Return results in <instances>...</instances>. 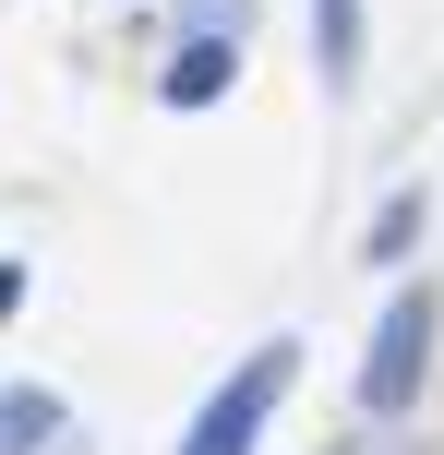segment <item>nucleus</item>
<instances>
[{
	"mask_svg": "<svg viewBox=\"0 0 444 455\" xmlns=\"http://www.w3.org/2000/svg\"><path fill=\"white\" fill-rule=\"evenodd\" d=\"M432 288H397L384 299V323L360 336V371H349V395H360V419H384L397 432L408 408H421V384H432Z\"/></svg>",
	"mask_w": 444,
	"mask_h": 455,
	"instance_id": "f257e3e1",
	"label": "nucleus"
},
{
	"mask_svg": "<svg viewBox=\"0 0 444 455\" xmlns=\"http://www.w3.org/2000/svg\"><path fill=\"white\" fill-rule=\"evenodd\" d=\"M240 84V48H205V36H181L157 60V108H216V96Z\"/></svg>",
	"mask_w": 444,
	"mask_h": 455,
	"instance_id": "7ed1b4c3",
	"label": "nucleus"
},
{
	"mask_svg": "<svg viewBox=\"0 0 444 455\" xmlns=\"http://www.w3.org/2000/svg\"><path fill=\"white\" fill-rule=\"evenodd\" d=\"M360 36H373V12H360V0H312V72H325L336 96L360 84Z\"/></svg>",
	"mask_w": 444,
	"mask_h": 455,
	"instance_id": "20e7f679",
	"label": "nucleus"
},
{
	"mask_svg": "<svg viewBox=\"0 0 444 455\" xmlns=\"http://www.w3.org/2000/svg\"><path fill=\"white\" fill-rule=\"evenodd\" d=\"M12 312H24V264L0 251V323H12Z\"/></svg>",
	"mask_w": 444,
	"mask_h": 455,
	"instance_id": "1a4fd4ad",
	"label": "nucleus"
},
{
	"mask_svg": "<svg viewBox=\"0 0 444 455\" xmlns=\"http://www.w3.org/2000/svg\"><path fill=\"white\" fill-rule=\"evenodd\" d=\"M325 455H421V443H408V432H384V419H360V432H349V443H325Z\"/></svg>",
	"mask_w": 444,
	"mask_h": 455,
	"instance_id": "6e6552de",
	"label": "nucleus"
},
{
	"mask_svg": "<svg viewBox=\"0 0 444 455\" xmlns=\"http://www.w3.org/2000/svg\"><path fill=\"white\" fill-rule=\"evenodd\" d=\"M61 395H48V384H0V455H48V443H61Z\"/></svg>",
	"mask_w": 444,
	"mask_h": 455,
	"instance_id": "39448f33",
	"label": "nucleus"
},
{
	"mask_svg": "<svg viewBox=\"0 0 444 455\" xmlns=\"http://www.w3.org/2000/svg\"><path fill=\"white\" fill-rule=\"evenodd\" d=\"M408 251H421V192L397 180V192H384V204H373V228H360V264L384 275V264H408Z\"/></svg>",
	"mask_w": 444,
	"mask_h": 455,
	"instance_id": "423d86ee",
	"label": "nucleus"
},
{
	"mask_svg": "<svg viewBox=\"0 0 444 455\" xmlns=\"http://www.w3.org/2000/svg\"><path fill=\"white\" fill-rule=\"evenodd\" d=\"M288 384H301V336H264L253 360L229 371V384L192 408V432H181V455H253L264 443V419L288 408Z\"/></svg>",
	"mask_w": 444,
	"mask_h": 455,
	"instance_id": "f03ea898",
	"label": "nucleus"
},
{
	"mask_svg": "<svg viewBox=\"0 0 444 455\" xmlns=\"http://www.w3.org/2000/svg\"><path fill=\"white\" fill-rule=\"evenodd\" d=\"M181 36H205V48H240V36H253V0H181Z\"/></svg>",
	"mask_w": 444,
	"mask_h": 455,
	"instance_id": "0eeeda50",
	"label": "nucleus"
}]
</instances>
